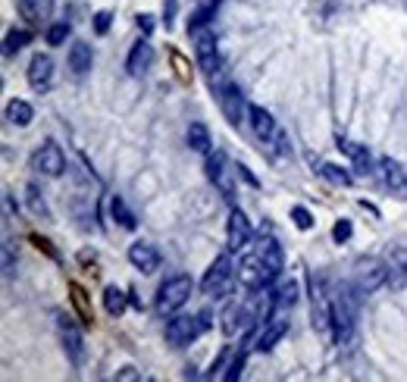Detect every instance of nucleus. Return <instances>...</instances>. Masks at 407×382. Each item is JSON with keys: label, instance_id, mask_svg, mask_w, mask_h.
Returning <instances> with one entry per match:
<instances>
[{"label": "nucleus", "instance_id": "obj_1", "mask_svg": "<svg viewBox=\"0 0 407 382\" xmlns=\"http://www.w3.org/2000/svg\"><path fill=\"white\" fill-rule=\"evenodd\" d=\"M235 279H238V266L232 264V251H229V254H219L210 264V270L201 279V288L210 298H226L232 292V285H235Z\"/></svg>", "mask_w": 407, "mask_h": 382}, {"label": "nucleus", "instance_id": "obj_2", "mask_svg": "<svg viewBox=\"0 0 407 382\" xmlns=\"http://www.w3.org/2000/svg\"><path fill=\"white\" fill-rule=\"evenodd\" d=\"M191 288H195L191 276H182V273L166 279V282L157 288V313L160 317H172V313L182 311L191 298Z\"/></svg>", "mask_w": 407, "mask_h": 382}, {"label": "nucleus", "instance_id": "obj_3", "mask_svg": "<svg viewBox=\"0 0 407 382\" xmlns=\"http://www.w3.org/2000/svg\"><path fill=\"white\" fill-rule=\"evenodd\" d=\"M201 332H207V326H204L201 313H198V317H185V313H172V317H170V323H166V341H170V345H176V348L191 345V341H195Z\"/></svg>", "mask_w": 407, "mask_h": 382}, {"label": "nucleus", "instance_id": "obj_4", "mask_svg": "<svg viewBox=\"0 0 407 382\" xmlns=\"http://www.w3.org/2000/svg\"><path fill=\"white\" fill-rule=\"evenodd\" d=\"M207 179L219 189L226 200L235 198V179H232V170H229V157L223 151L216 154H207Z\"/></svg>", "mask_w": 407, "mask_h": 382}, {"label": "nucleus", "instance_id": "obj_5", "mask_svg": "<svg viewBox=\"0 0 407 382\" xmlns=\"http://www.w3.org/2000/svg\"><path fill=\"white\" fill-rule=\"evenodd\" d=\"M191 35H195V57H198V66H201V69L207 72V76L219 72L223 60H219L216 35H213L210 29H195V32H191Z\"/></svg>", "mask_w": 407, "mask_h": 382}, {"label": "nucleus", "instance_id": "obj_6", "mask_svg": "<svg viewBox=\"0 0 407 382\" xmlns=\"http://www.w3.org/2000/svg\"><path fill=\"white\" fill-rule=\"evenodd\" d=\"M251 236H254V229H251V219L244 217V210H238V207H232L229 213V226H226V251H242V247L251 245Z\"/></svg>", "mask_w": 407, "mask_h": 382}, {"label": "nucleus", "instance_id": "obj_7", "mask_svg": "<svg viewBox=\"0 0 407 382\" xmlns=\"http://www.w3.org/2000/svg\"><path fill=\"white\" fill-rule=\"evenodd\" d=\"M32 170L41 172V176H60V172L66 170V157H63V151H60V144L44 142L38 147L35 157H32Z\"/></svg>", "mask_w": 407, "mask_h": 382}, {"label": "nucleus", "instance_id": "obj_8", "mask_svg": "<svg viewBox=\"0 0 407 382\" xmlns=\"http://www.w3.org/2000/svg\"><path fill=\"white\" fill-rule=\"evenodd\" d=\"M216 97H219V110H223V116L229 119V125H242V119L248 116V104H244L242 91H238L232 82H226Z\"/></svg>", "mask_w": 407, "mask_h": 382}, {"label": "nucleus", "instance_id": "obj_9", "mask_svg": "<svg viewBox=\"0 0 407 382\" xmlns=\"http://www.w3.org/2000/svg\"><path fill=\"white\" fill-rule=\"evenodd\" d=\"M238 282L244 288H251V292H260V288H266L273 279H270V273H266V266L260 264L257 254H248V257H242V264H238Z\"/></svg>", "mask_w": 407, "mask_h": 382}, {"label": "nucleus", "instance_id": "obj_10", "mask_svg": "<svg viewBox=\"0 0 407 382\" xmlns=\"http://www.w3.org/2000/svg\"><path fill=\"white\" fill-rule=\"evenodd\" d=\"M57 326H60V335H63V348H66V354H69L72 367H82V364H85V341H82V332H78L76 323H72L69 317H63V313L57 317Z\"/></svg>", "mask_w": 407, "mask_h": 382}, {"label": "nucleus", "instance_id": "obj_11", "mask_svg": "<svg viewBox=\"0 0 407 382\" xmlns=\"http://www.w3.org/2000/svg\"><path fill=\"white\" fill-rule=\"evenodd\" d=\"M385 282H389V266L385 264H379V260H364V264H360V273H357L360 294H373Z\"/></svg>", "mask_w": 407, "mask_h": 382}, {"label": "nucleus", "instance_id": "obj_12", "mask_svg": "<svg viewBox=\"0 0 407 382\" xmlns=\"http://www.w3.org/2000/svg\"><path fill=\"white\" fill-rule=\"evenodd\" d=\"M223 332L226 335H235V332H242V326H257V320H254V307L251 304H242V301H232L229 307L223 311Z\"/></svg>", "mask_w": 407, "mask_h": 382}, {"label": "nucleus", "instance_id": "obj_13", "mask_svg": "<svg viewBox=\"0 0 407 382\" xmlns=\"http://www.w3.org/2000/svg\"><path fill=\"white\" fill-rule=\"evenodd\" d=\"M248 123L263 144H273V138L279 135V125H276V119H273V113L263 110L260 104H248Z\"/></svg>", "mask_w": 407, "mask_h": 382}, {"label": "nucleus", "instance_id": "obj_14", "mask_svg": "<svg viewBox=\"0 0 407 382\" xmlns=\"http://www.w3.org/2000/svg\"><path fill=\"white\" fill-rule=\"evenodd\" d=\"M254 254L260 257V264L266 266L270 279H276L279 273H282L285 257H282V247H279V241H276V238H260V241H257V247H254Z\"/></svg>", "mask_w": 407, "mask_h": 382}, {"label": "nucleus", "instance_id": "obj_15", "mask_svg": "<svg viewBox=\"0 0 407 382\" xmlns=\"http://www.w3.org/2000/svg\"><path fill=\"white\" fill-rule=\"evenodd\" d=\"M53 82V60L48 53H38V57H32L29 63V85L35 91H48Z\"/></svg>", "mask_w": 407, "mask_h": 382}, {"label": "nucleus", "instance_id": "obj_16", "mask_svg": "<svg viewBox=\"0 0 407 382\" xmlns=\"http://www.w3.org/2000/svg\"><path fill=\"white\" fill-rule=\"evenodd\" d=\"M129 260H132L135 270H142V273L151 276V273L160 266V251L151 245V241H135V245L129 247Z\"/></svg>", "mask_w": 407, "mask_h": 382}, {"label": "nucleus", "instance_id": "obj_17", "mask_svg": "<svg viewBox=\"0 0 407 382\" xmlns=\"http://www.w3.org/2000/svg\"><path fill=\"white\" fill-rule=\"evenodd\" d=\"M151 63H153V44L144 38V41H138L135 48H132L129 60H125V69H129L132 79H142L144 72L151 69Z\"/></svg>", "mask_w": 407, "mask_h": 382}, {"label": "nucleus", "instance_id": "obj_18", "mask_svg": "<svg viewBox=\"0 0 407 382\" xmlns=\"http://www.w3.org/2000/svg\"><path fill=\"white\" fill-rule=\"evenodd\" d=\"M336 147L342 154H348L351 157V163H354V170L360 172V176H370L373 172V160H370V151H366L364 144H357V142H348V138H338Z\"/></svg>", "mask_w": 407, "mask_h": 382}, {"label": "nucleus", "instance_id": "obj_19", "mask_svg": "<svg viewBox=\"0 0 407 382\" xmlns=\"http://www.w3.org/2000/svg\"><path fill=\"white\" fill-rule=\"evenodd\" d=\"M285 332H289V323H285V320H270V323H263V329H260V335L254 339V348H257L260 354L273 351Z\"/></svg>", "mask_w": 407, "mask_h": 382}, {"label": "nucleus", "instance_id": "obj_20", "mask_svg": "<svg viewBox=\"0 0 407 382\" xmlns=\"http://www.w3.org/2000/svg\"><path fill=\"white\" fill-rule=\"evenodd\" d=\"M16 10L22 19H29L32 25H38L41 19L50 16L53 10V0H16Z\"/></svg>", "mask_w": 407, "mask_h": 382}, {"label": "nucleus", "instance_id": "obj_21", "mask_svg": "<svg viewBox=\"0 0 407 382\" xmlns=\"http://www.w3.org/2000/svg\"><path fill=\"white\" fill-rule=\"evenodd\" d=\"M91 66H95V50H91V44L76 41L69 48V69L76 72V76H85Z\"/></svg>", "mask_w": 407, "mask_h": 382}, {"label": "nucleus", "instance_id": "obj_22", "mask_svg": "<svg viewBox=\"0 0 407 382\" xmlns=\"http://www.w3.org/2000/svg\"><path fill=\"white\" fill-rule=\"evenodd\" d=\"M379 170H382V179H385V185H389L392 191L407 189V176H404L401 163H395L392 157H382V160H379Z\"/></svg>", "mask_w": 407, "mask_h": 382}, {"label": "nucleus", "instance_id": "obj_23", "mask_svg": "<svg viewBox=\"0 0 407 382\" xmlns=\"http://www.w3.org/2000/svg\"><path fill=\"white\" fill-rule=\"evenodd\" d=\"M6 119H10V125H19V129H25V125L35 119V110H32L29 100H10V107H6Z\"/></svg>", "mask_w": 407, "mask_h": 382}, {"label": "nucleus", "instance_id": "obj_24", "mask_svg": "<svg viewBox=\"0 0 407 382\" xmlns=\"http://www.w3.org/2000/svg\"><path fill=\"white\" fill-rule=\"evenodd\" d=\"M298 301H301V285H298L295 279H285V282L276 288V307L279 311H289Z\"/></svg>", "mask_w": 407, "mask_h": 382}, {"label": "nucleus", "instance_id": "obj_25", "mask_svg": "<svg viewBox=\"0 0 407 382\" xmlns=\"http://www.w3.org/2000/svg\"><path fill=\"white\" fill-rule=\"evenodd\" d=\"M185 138H188V147L195 154H210L213 142H210V129H207L204 123H191L188 125V135H185Z\"/></svg>", "mask_w": 407, "mask_h": 382}, {"label": "nucleus", "instance_id": "obj_26", "mask_svg": "<svg viewBox=\"0 0 407 382\" xmlns=\"http://www.w3.org/2000/svg\"><path fill=\"white\" fill-rule=\"evenodd\" d=\"M125 304H129V294H125L123 288H116V285L104 288V311L110 313V317H119V313L125 311Z\"/></svg>", "mask_w": 407, "mask_h": 382}, {"label": "nucleus", "instance_id": "obj_27", "mask_svg": "<svg viewBox=\"0 0 407 382\" xmlns=\"http://www.w3.org/2000/svg\"><path fill=\"white\" fill-rule=\"evenodd\" d=\"M319 176L329 179L332 185H345V189L354 182V176H351L348 170H342V166H336V163H319Z\"/></svg>", "mask_w": 407, "mask_h": 382}, {"label": "nucleus", "instance_id": "obj_28", "mask_svg": "<svg viewBox=\"0 0 407 382\" xmlns=\"http://www.w3.org/2000/svg\"><path fill=\"white\" fill-rule=\"evenodd\" d=\"M29 41H32V32H29V29H13V32H6V38H4V53H19Z\"/></svg>", "mask_w": 407, "mask_h": 382}, {"label": "nucleus", "instance_id": "obj_29", "mask_svg": "<svg viewBox=\"0 0 407 382\" xmlns=\"http://www.w3.org/2000/svg\"><path fill=\"white\" fill-rule=\"evenodd\" d=\"M113 217L119 219V226H123V229H135V226H138L135 213L123 204V198H113Z\"/></svg>", "mask_w": 407, "mask_h": 382}, {"label": "nucleus", "instance_id": "obj_30", "mask_svg": "<svg viewBox=\"0 0 407 382\" xmlns=\"http://www.w3.org/2000/svg\"><path fill=\"white\" fill-rule=\"evenodd\" d=\"M69 32H72V25L66 22V19H63V22H53L50 29H48V44H53V48H60V44H63L66 38H69Z\"/></svg>", "mask_w": 407, "mask_h": 382}, {"label": "nucleus", "instance_id": "obj_31", "mask_svg": "<svg viewBox=\"0 0 407 382\" xmlns=\"http://www.w3.org/2000/svg\"><path fill=\"white\" fill-rule=\"evenodd\" d=\"M291 219H295V226H298V229H313V213L310 210H307V207H301V204H298V207H291Z\"/></svg>", "mask_w": 407, "mask_h": 382}, {"label": "nucleus", "instance_id": "obj_32", "mask_svg": "<svg viewBox=\"0 0 407 382\" xmlns=\"http://www.w3.org/2000/svg\"><path fill=\"white\" fill-rule=\"evenodd\" d=\"M244 360H248V354H244V351H238L235 357H232L229 370H226V379H229V382H235L238 376H242V373H244Z\"/></svg>", "mask_w": 407, "mask_h": 382}, {"label": "nucleus", "instance_id": "obj_33", "mask_svg": "<svg viewBox=\"0 0 407 382\" xmlns=\"http://www.w3.org/2000/svg\"><path fill=\"white\" fill-rule=\"evenodd\" d=\"M29 207L38 213V217H48V204H44L41 191H38L35 185H29Z\"/></svg>", "mask_w": 407, "mask_h": 382}, {"label": "nucleus", "instance_id": "obj_34", "mask_svg": "<svg viewBox=\"0 0 407 382\" xmlns=\"http://www.w3.org/2000/svg\"><path fill=\"white\" fill-rule=\"evenodd\" d=\"M351 232H354V229H351V223H348V219H338V223L332 226V238H336V245L348 241V238H351Z\"/></svg>", "mask_w": 407, "mask_h": 382}, {"label": "nucleus", "instance_id": "obj_35", "mask_svg": "<svg viewBox=\"0 0 407 382\" xmlns=\"http://www.w3.org/2000/svg\"><path fill=\"white\" fill-rule=\"evenodd\" d=\"M110 25H113V13L101 10L95 16V32H97V35H106V32H110Z\"/></svg>", "mask_w": 407, "mask_h": 382}, {"label": "nucleus", "instance_id": "obj_36", "mask_svg": "<svg viewBox=\"0 0 407 382\" xmlns=\"http://www.w3.org/2000/svg\"><path fill=\"white\" fill-rule=\"evenodd\" d=\"M176 13H179V0H163V22H166V29H172Z\"/></svg>", "mask_w": 407, "mask_h": 382}, {"label": "nucleus", "instance_id": "obj_37", "mask_svg": "<svg viewBox=\"0 0 407 382\" xmlns=\"http://www.w3.org/2000/svg\"><path fill=\"white\" fill-rule=\"evenodd\" d=\"M13 270H16V260H13V241H4V273L10 276Z\"/></svg>", "mask_w": 407, "mask_h": 382}, {"label": "nucleus", "instance_id": "obj_38", "mask_svg": "<svg viewBox=\"0 0 407 382\" xmlns=\"http://www.w3.org/2000/svg\"><path fill=\"white\" fill-rule=\"evenodd\" d=\"M138 29H142L144 35H151V32H153V16H151V13H138Z\"/></svg>", "mask_w": 407, "mask_h": 382}, {"label": "nucleus", "instance_id": "obj_39", "mask_svg": "<svg viewBox=\"0 0 407 382\" xmlns=\"http://www.w3.org/2000/svg\"><path fill=\"white\" fill-rule=\"evenodd\" d=\"M116 379H119V382H132V379H138L135 367H123V370H119V373H116Z\"/></svg>", "mask_w": 407, "mask_h": 382}, {"label": "nucleus", "instance_id": "obj_40", "mask_svg": "<svg viewBox=\"0 0 407 382\" xmlns=\"http://www.w3.org/2000/svg\"><path fill=\"white\" fill-rule=\"evenodd\" d=\"M238 176H242L244 182L251 185V189H257V179H254V176H251V172H248V166H238Z\"/></svg>", "mask_w": 407, "mask_h": 382}]
</instances>
